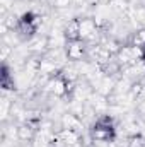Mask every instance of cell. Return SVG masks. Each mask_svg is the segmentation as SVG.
<instances>
[{
	"instance_id": "1",
	"label": "cell",
	"mask_w": 145,
	"mask_h": 147,
	"mask_svg": "<svg viewBox=\"0 0 145 147\" xmlns=\"http://www.w3.org/2000/svg\"><path fill=\"white\" fill-rule=\"evenodd\" d=\"M92 135L97 140H104L109 142L114 139V127H113V120L109 116H103L96 121V125L92 127Z\"/></svg>"
},
{
	"instance_id": "3",
	"label": "cell",
	"mask_w": 145,
	"mask_h": 147,
	"mask_svg": "<svg viewBox=\"0 0 145 147\" xmlns=\"http://www.w3.org/2000/svg\"><path fill=\"white\" fill-rule=\"evenodd\" d=\"M144 62H145V46H144Z\"/></svg>"
},
{
	"instance_id": "2",
	"label": "cell",
	"mask_w": 145,
	"mask_h": 147,
	"mask_svg": "<svg viewBox=\"0 0 145 147\" xmlns=\"http://www.w3.org/2000/svg\"><path fill=\"white\" fill-rule=\"evenodd\" d=\"M9 79H10L9 70H7V67L3 65V67H2V86H3L5 89H12V84H9Z\"/></svg>"
}]
</instances>
